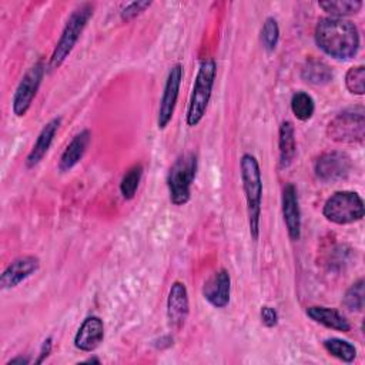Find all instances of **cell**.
<instances>
[{
  "mask_svg": "<svg viewBox=\"0 0 365 365\" xmlns=\"http://www.w3.org/2000/svg\"><path fill=\"white\" fill-rule=\"evenodd\" d=\"M314 38L318 48L336 60H351L359 50L358 27L346 19L321 17L315 26Z\"/></svg>",
  "mask_w": 365,
  "mask_h": 365,
  "instance_id": "6da1fadb",
  "label": "cell"
},
{
  "mask_svg": "<svg viewBox=\"0 0 365 365\" xmlns=\"http://www.w3.org/2000/svg\"><path fill=\"white\" fill-rule=\"evenodd\" d=\"M242 190L247 201V215L250 235L254 241L259 237V222H261V202H262V175L258 160L245 153L240 160Z\"/></svg>",
  "mask_w": 365,
  "mask_h": 365,
  "instance_id": "7a4b0ae2",
  "label": "cell"
},
{
  "mask_svg": "<svg viewBox=\"0 0 365 365\" xmlns=\"http://www.w3.org/2000/svg\"><path fill=\"white\" fill-rule=\"evenodd\" d=\"M93 14H94V4L91 3H81L71 11L54 46V50L50 56L48 66H47L50 71L60 68L61 64L67 60V57L71 54L73 48L76 47L80 36L83 34L86 26L93 17Z\"/></svg>",
  "mask_w": 365,
  "mask_h": 365,
  "instance_id": "3957f363",
  "label": "cell"
},
{
  "mask_svg": "<svg viewBox=\"0 0 365 365\" xmlns=\"http://www.w3.org/2000/svg\"><path fill=\"white\" fill-rule=\"evenodd\" d=\"M215 76H217L215 60L211 57L201 60L194 84H192L187 115H185V121L188 127L198 125L204 118L211 94H212Z\"/></svg>",
  "mask_w": 365,
  "mask_h": 365,
  "instance_id": "277c9868",
  "label": "cell"
},
{
  "mask_svg": "<svg viewBox=\"0 0 365 365\" xmlns=\"http://www.w3.org/2000/svg\"><path fill=\"white\" fill-rule=\"evenodd\" d=\"M198 160L194 153L181 154L170 167L167 174V188L170 201L174 205H185L191 198V185L195 180Z\"/></svg>",
  "mask_w": 365,
  "mask_h": 365,
  "instance_id": "5b68a950",
  "label": "cell"
},
{
  "mask_svg": "<svg viewBox=\"0 0 365 365\" xmlns=\"http://www.w3.org/2000/svg\"><path fill=\"white\" fill-rule=\"evenodd\" d=\"M329 140L342 144H361L365 138V110L354 106L338 113L327 125Z\"/></svg>",
  "mask_w": 365,
  "mask_h": 365,
  "instance_id": "8992f818",
  "label": "cell"
},
{
  "mask_svg": "<svg viewBox=\"0 0 365 365\" xmlns=\"http://www.w3.org/2000/svg\"><path fill=\"white\" fill-rule=\"evenodd\" d=\"M365 214L364 200L355 191H336L327 198L322 207V215L334 224L346 225L362 220Z\"/></svg>",
  "mask_w": 365,
  "mask_h": 365,
  "instance_id": "52a82bcc",
  "label": "cell"
},
{
  "mask_svg": "<svg viewBox=\"0 0 365 365\" xmlns=\"http://www.w3.org/2000/svg\"><path fill=\"white\" fill-rule=\"evenodd\" d=\"M46 74V64L40 58L37 60L20 78L11 100V110L16 117H24L30 110L33 100L41 86L43 77Z\"/></svg>",
  "mask_w": 365,
  "mask_h": 365,
  "instance_id": "ba28073f",
  "label": "cell"
},
{
  "mask_svg": "<svg viewBox=\"0 0 365 365\" xmlns=\"http://www.w3.org/2000/svg\"><path fill=\"white\" fill-rule=\"evenodd\" d=\"M352 170V158L339 150L322 153L314 163V173L324 182H334L348 177Z\"/></svg>",
  "mask_w": 365,
  "mask_h": 365,
  "instance_id": "9c48e42d",
  "label": "cell"
},
{
  "mask_svg": "<svg viewBox=\"0 0 365 365\" xmlns=\"http://www.w3.org/2000/svg\"><path fill=\"white\" fill-rule=\"evenodd\" d=\"M182 64L175 63L165 78V84L163 88V96L160 100V106H158V114H157V127L158 130H164L173 115H174V110L177 106V100H178V94H180V87H181V81H182Z\"/></svg>",
  "mask_w": 365,
  "mask_h": 365,
  "instance_id": "30bf717a",
  "label": "cell"
},
{
  "mask_svg": "<svg viewBox=\"0 0 365 365\" xmlns=\"http://www.w3.org/2000/svg\"><path fill=\"white\" fill-rule=\"evenodd\" d=\"M40 268V259L36 255H21L14 258L0 275L1 289L16 288Z\"/></svg>",
  "mask_w": 365,
  "mask_h": 365,
  "instance_id": "8fae6325",
  "label": "cell"
},
{
  "mask_svg": "<svg viewBox=\"0 0 365 365\" xmlns=\"http://www.w3.org/2000/svg\"><path fill=\"white\" fill-rule=\"evenodd\" d=\"M190 314L188 291L184 282L174 281L167 297V318L174 329L184 327Z\"/></svg>",
  "mask_w": 365,
  "mask_h": 365,
  "instance_id": "7c38bea8",
  "label": "cell"
},
{
  "mask_svg": "<svg viewBox=\"0 0 365 365\" xmlns=\"http://www.w3.org/2000/svg\"><path fill=\"white\" fill-rule=\"evenodd\" d=\"M204 299L214 308H225L231 297V277L225 268L215 271L202 285Z\"/></svg>",
  "mask_w": 365,
  "mask_h": 365,
  "instance_id": "4fadbf2b",
  "label": "cell"
},
{
  "mask_svg": "<svg viewBox=\"0 0 365 365\" xmlns=\"http://www.w3.org/2000/svg\"><path fill=\"white\" fill-rule=\"evenodd\" d=\"M282 218L288 232V237L292 241L301 238V208L298 201V192L294 184H287L282 190Z\"/></svg>",
  "mask_w": 365,
  "mask_h": 365,
  "instance_id": "5bb4252c",
  "label": "cell"
},
{
  "mask_svg": "<svg viewBox=\"0 0 365 365\" xmlns=\"http://www.w3.org/2000/svg\"><path fill=\"white\" fill-rule=\"evenodd\" d=\"M104 339V322L97 315L83 319L74 335V346L81 352H93Z\"/></svg>",
  "mask_w": 365,
  "mask_h": 365,
  "instance_id": "9a60e30c",
  "label": "cell"
},
{
  "mask_svg": "<svg viewBox=\"0 0 365 365\" xmlns=\"http://www.w3.org/2000/svg\"><path fill=\"white\" fill-rule=\"evenodd\" d=\"M90 141H91L90 130L84 128L80 133H77L60 155V160H58V164H57L58 171L60 173L71 171L81 161L83 155L87 151V147H88Z\"/></svg>",
  "mask_w": 365,
  "mask_h": 365,
  "instance_id": "2e32d148",
  "label": "cell"
},
{
  "mask_svg": "<svg viewBox=\"0 0 365 365\" xmlns=\"http://www.w3.org/2000/svg\"><path fill=\"white\" fill-rule=\"evenodd\" d=\"M60 124H61V117H54L48 123H46V125L41 128L30 153L26 157L27 168H34L44 158V155L47 154L48 148L51 147V144L54 141V137L58 131Z\"/></svg>",
  "mask_w": 365,
  "mask_h": 365,
  "instance_id": "e0dca14e",
  "label": "cell"
},
{
  "mask_svg": "<svg viewBox=\"0 0 365 365\" xmlns=\"http://www.w3.org/2000/svg\"><path fill=\"white\" fill-rule=\"evenodd\" d=\"M307 315L317 324L324 325L325 328L339 331V332H349L351 324L348 319L336 309L321 307V305H312L307 308Z\"/></svg>",
  "mask_w": 365,
  "mask_h": 365,
  "instance_id": "ac0fdd59",
  "label": "cell"
},
{
  "mask_svg": "<svg viewBox=\"0 0 365 365\" xmlns=\"http://www.w3.org/2000/svg\"><path fill=\"white\" fill-rule=\"evenodd\" d=\"M278 151H279V167L287 168L292 164L297 153L295 128L289 120H284L278 130Z\"/></svg>",
  "mask_w": 365,
  "mask_h": 365,
  "instance_id": "d6986e66",
  "label": "cell"
},
{
  "mask_svg": "<svg viewBox=\"0 0 365 365\" xmlns=\"http://www.w3.org/2000/svg\"><path fill=\"white\" fill-rule=\"evenodd\" d=\"M332 77L331 67L317 58H308L301 68V78L314 86H325L332 81Z\"/></svg>",
  "mask_w": 365,
  "mask_h": 365,
  "instance_id": "ffe728a7",
  "label": "cell"
},
{
  "mask_svg": "<svg viewBox=\"0 0 365 365\" xmlns=\"http://www.w3.org/2000/svg\"><path fill=\"white\" fill-rule=\"evenodd\" d=\"M318 6L329 14V17L344 19L359 13L364 3L361 0H322Z\"/></svg>",
  "mask_w": 365,
  "mask_h": 365,
  "instance_id": "44dd1931",
  "label": "cell"
},
{
  "mask_svg": "<svg viewBox=\"0 0 365 365\" xmlns=\"http://www.w3.org/2000/svg\"><path fill=\"white\" fill-rule=\"evenodd\" d=\"M322 345L329 355H332L334 358H336L345 364H351L356 358V348L354 346V344H351L345 339L327 338V339H324Z\"/></svg>",
  "mask_w": 365,
  "mask_h": 365,
  "instance_id": "7402d4cb",
  "label": "cell"
},
{
  "mask_svg": "<svg viewBox=\"0 0 365 365\" xmlns=\"http://www.w3.org/2000/svg\"><path fill=\"white\" fill-rule=\"evenodd\" d=\"M291 111L299 121H308L315 111L314 98L305 91H297L291 97Z\"/></svg>",
  "mask_w": 365,
  "mask_h": 365,
  "instance_id": "603a6c76",
  "label": "cell"
},
{
  "mask_svg": "<svg viewBox=\"0 0 365 365\" xmlns=\"http://www.w3.org/2000/svg\"><path fill=\"white\" fill-rule=\"evenodd\" d=\"M143 173H144V168L141 164H134L124 173L120 182V192L124 200L128 201L134 198V195L137 194Z\"/></svg>",
  "mask_w": 365,
  "mask_h": 365,
  "instance_id": "cb8c5ba5",
  "label": "cell"
},
{
  "mask_svg": "<svg viewBox=\"0 0 365 365\" xmlns=\"http://www.w3.org/2000/svg\"><path fill=\"white\" fill-rule=\"evenodd\" d=\"M365 301V281L358 278L344 294L342 305L351 312H359L364 308Z\"/></svg>",
  "mask_w": 365,
  "mask_h": 365,
  "instance_id": "d4e9b609",
  "label": "cell"
},
{
  "mask_svg": "<svg viewBox=\"0 0 365 365\" xmlns=\"http://www.w3.org/2000/svg\"><path fill=\"white\" fill-rule=\"evenodd\" d=\"M278 40H279V26L275 17L269 16L264 20L262 27H261V43L262 47L268 51L272 53L277 46H278Z\"/></svg>",
  "mask_w": 365,
  "mask_h": 365,
  "instance_id": "484cf974",
  "label": "cell"
},
{
  "mask_svg": "<svg viewBox=\"0 0 365 365\" xmlns=\"http://www.w3.org/2000/svg\"><path fill=\"white\" fill-rule=\"evenodd\" d=\"M345 87L354 96L365 93V67L362 64L351 67L345 74Z\"/></svg>",
  "mask_w": 365,
  "mask_h": 365,
  "instance_id": "4316f807",
  "label": "cell"
},
{
  "mask_svg": "<svg viewBox=\"0 0 365 365\" xmlns=\"http://www.w3.org/2000/svg\"><path fill=\"white\" fill-rule=\"evenodd\" d=\"M150 6H151V1H148V0H141V1L128 3V4L120 11V17H121L123 21L128 23V21L134 20L137 16H140L143 11H145Z\"/></svg>",
  "mask_w": 365,
  "mask_h": 365,
  "instance_id": "83f0119b",
  "label": "cell"
},
{
  "mask_svg": "<svg viewBox=\"0 0 365 365\" xmlns=\"http://www.w3.org/2000/svg\"><path fill=\"white\" fill-rule=\"evenodd\" d=\"M259 318L264 327L274 328L278 324V312L271 305H262L259 309Z\"/></svg>",
  "mask_w": 365,
  "mask_h": 365,
  "instance_id": "f1b7e54d",
  "label": "cell"
},
{
  "mask_svg": "<svg viewBox=\"0 0 365 365\" xmlns=\"http://www.w3.org/2000/svg\"><path fill=\"white\" fill-rule=\"evenodd\" d=\"M51 349H53V338H51V336H47V338L43 341V344H41V346H40L38 356H37V359H36L34 362H36V364L44 362V361L47 359V356L51 354Z\"/></svg>",
  "mask_w": 365,
  "mask_h": 365,
  "instance_id": "f546056e",
  "label": "cell"
},
{
  "mask_svg": "<svg viewBox=\"0 0 365 365\" xmlns=\"http://www.w3.org/2000/svg\"><path fill=\"white\" fill-rule=\"evenodd\" d=\"M27 364H30V358L29 356H23V355L14 356V358H11L10 361L6 362V365H27Z\"/></svg>",
  "mask_w": 365,
  "mask_h": 365,
  "instance_id": "4dcf8cb0",
  "label": "cell"
},
{
  "mask_svg": "<svg viewBox=\"0 0 365 365\" xmlns=\"http://www.w3.org/2000/svg\"><path fill=\"white\" fill-rule=\"evenodd\" d=\"M84 364H100V359L96 358V356H91V358H87L86 361H83Z\"/></svg>",
  "mask_w": 365,
  "mask_h": 365,
  "instance_id": "1f68e13d",
  "label": "cell"
}]
</instances>
